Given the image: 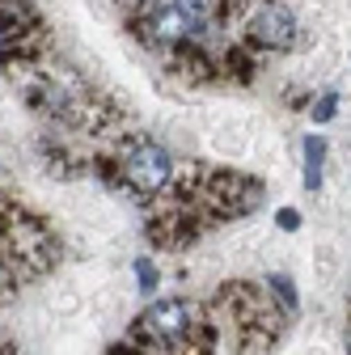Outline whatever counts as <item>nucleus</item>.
I'll use <instances>...</instances> for the list:
<instances>
[{
    "label": "nucleus",
    "instance_id": "1",
    "mask_svg": "<svg viewBox=\"0 0 351 355\" xmlns=\"http://www.w3.org/2000/svg\"><path fill=\"white\" fill-rule=\"evenodd\" d=\"M119 178H123V182L136 191V195L153 199V195H161V191L173 182V157H169L161 144L140 140L131 153H123V161H119Z\"/></svg>",
    "mask_w": 351,
    "mask_h": 355
},
{
    "label": "nucleus",
    "instance_id": "2",
    "mask_svg": "<svg viewBox=\"0 0 351 355\" xmlns=\"http://www.w3.org/2000/svg\"><path fill=\"white\" fill-rule=\"evenodd\" d=\"M241 30H246L250 42L271 47V51H288L296 42V17H292L288 5H280V0H246Z\"/></svg>",
    "mask_w": 351,
    "mask_h": 355
},
{
    "label": "nucleus",
    "instance_id": "3",
    "mask_svg": "<svg viewBox=\"0 0 351 355\" xmlns=\"http://www.w3.org/2000/svg\"><path fill=\"white\" fill-rule=\"evenodd\" d=\"M191 322H195V313H191V304L182 296H161V300H153L144 309L140 330L148 338H157V343H182L191 334Z\"/></svg>",
    "mask_w": 351,
    "mask_h": 355
},
{
    "label": "nucleus",
    "instance_id": "4",
    "mask_svg": "<svg viewBox=\"0 0 351 355\" xmlns=\"http://www.w3.org/2000/svg\"><path fill=\"white\" fill-rule=\"evenodd\" d=\"M322 157H326V144L318 136H309V140H305V187H309V191L322 187Z\"/></svg>",
    "mask_w": 351,
    "mask_h": 355
},
{
    "label": "nucleus",
    "instance_id": "5",
    "mask_svg": "<svg viewBox=\"0 0 351 355\" xmlns=\"http://www.w3.org/2000/svg\"><path fill=\"white\" fill-rule=\"evenodd\" d=\"M267 288H271L288 309H296V288H292V279H288V275H267Z\"/></svg>",
    "mask_w": 351,
    "mask_h": 355
},
{
    "label": "nucleus",
    "instance_id": "6",
    "mask_svg": "<svg viewBox=\"0 0 351 355\" xmlns=\"http://www.w3.org/2000/svg\"><path fill=\"white\" fill-rule=\"evenodd\" d=\"M136 279H140V292H153L161 275H157V266H153V262H136Z\"/></svg>",
    "mask_w": 351,
    "mask_h": 355
},
{
    "label": "nucleus",
    "instance_id": "7",
    "mask_svg": "<svg viewBox=\"0 0 351 355\" xmlns=\"http://www.w3.org/2000/svg\"><path fill=\"white\" fill-rule=\"evenodd\" d=\"M9 38H17V21H9L5 13H0V60L9 55Z\"/></svg>",
    "mask_w": 351,
    "mask_h": 355
},
{
    "label": "nucleus",
    "instance_id": "8",
    "mask_svg": "<svg viewBox=\"0 0 351 355\" xmlns=\"http://www.w3.org/2000/svg\"><path fill=\"white\" fill-rule=\"evenodd\" d=\"M275 225H280V229H288V233H292V229H300V211H292V207H284V211L275 216Z\"/></svg>",
    "mask_w": 351,
    "mask_h": 355
},
{
    "label": "nucleus",
    "instance_id": "9",
    "mask_svg": "<svg viewBox=\"0 0 351 355\" xmlns=\"http://www.w3.org/2000/svg\"><path fill=\"white\" fill-rule=\"evenodd\" d=\"M314 119H322V123H326V119H334V98H322V102L314 106Z\"/></svg>",
    "mask_w": 351,
    "mask_h": 355
},
{
    "label": "nucleus",
    "instance_id": "10",
    "mask_svg": "<svg viewBox=\"0 0 351 355\" xmlns=\"http://www.w3.org/2000/svg\"><path fill=\"white\" fill-rule=\"evenodd\" d=\"M9 292V271H5V262H0V296Z\"/></svg>",
    "mask_w": 351,
    "mask_h": 355
}]
</instances>
